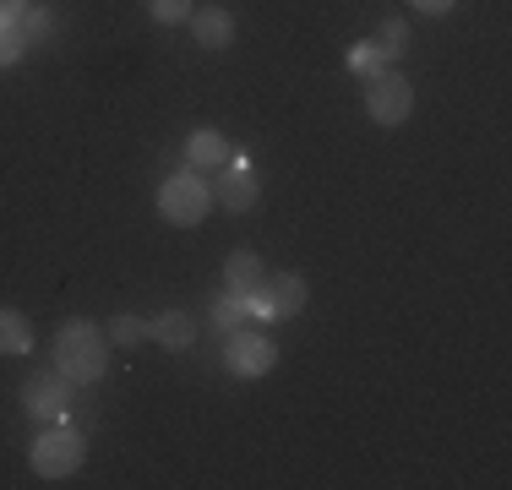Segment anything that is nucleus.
I'll use <instances>...</instances> for the list:
<instances>
[{
    "label": "nucleus",
    "mask_w": 512,
    "mask_h": 490,
    "mask_svg": "<svg viewBox=\"0 0 512 490\" xmlns=\"http://www.w3.org/2000/svg\"><path fill=\"white\" fill-rule=\"evenodd\" d=\"M148 333L164 343V349H186L191 343V316H180V311H164V316H153V327Z\"/></svg>",
    "instance_id": "ddd939ff"
},
{
    "label": "nucleus",
    "mask_w": 512,
    "mask_h": 490,
    "mask_svg": "<svg viewBox=\"0 0 512 490\" xmlns=\"http://www.w3.org/2000/svg\"><path fill=\"white\" fill-rule=\"evenodd\" d=\"M22 6H28V0H0V17H17Z\"/></svg>",
    "instance_id": "4be33fe9"
},
{
    "label": "nucleus",
    "mask_w": 512,
    "mask_h": 490,
    "mask_svg": "<svg viewBox=\"0 0 512 490\" xmlns=\"http://www.w3.org/2000/svg\"><path fill=\"white\" fill-rule=\"evenodd\" d=\"M82 463V436L66 431V425H55V431H44L33 441V469L44 474V480H60V474H71Z\"/></svg>",
    "instance_id": "20e7f679"
},
{
    "label": "nucleus",
    "mask_w": 512,
    "mask_h": 490,
    "mask_svg": "<svg viewBox=\"0 0 512 490\" xmlns=\"http://www.w3.org/2000/svg\"><path fill=\"white\" fill-rule=\"evenodd\" d=\"M28 349H33V327H28V316L0 311V354H28Z\"/></svg>",
    "instance_id": "f8f14e48"
},
{
    "label": "nucleus",
    "mask_w": 512,
    "mask_h": 490,
    "mask_svg": "<svg viewBox=\"0 0 512 490\" xmlns=\"http://www.w3.org/2000/svg\"><path fill=\"white\" fill-rule=\"evenodd\" d=\"M349 71L355 77H376V71H387V55L376 44H360V49H349Z\"/></svg>",
    "instance_id": "2eb2a0df"
},
{
    "label": "nucleus",
    "mask_w": 512,
    "mask_h": 490,
    "mask_svg": "<svg viewBox=\"0 0 512 490\" xmlns=\"http://www.w3.org/2000/svg\"><path fill=\"white\" fill-rule=\"evenodd\" d=\"M22 33H17V17H0V71L6 66H17V55H22Z\"/></svg>",
    "instance_id": "f3484780"
},
{
    "label": "nucleus",
    "mask_w": 512,
    "mask_h": 490,
    "mask_svg": "<svg viewBox=\"0 0 512 490\" xmlns=\"http://www.w3.org/2000/svg\"><path fill=\"white\" fill-rule=\"evenodd\" d=\"M186 158H191V169H224L229 164V147H224V137H218V131H197V137H191V147H186Z\"/></svg>",
    "instance_id": "9b49d317"
},
{
    "label": "nucleus",
    "mask_w": 512,
    "mask_h": 490,
    "mask_svg": "<svg viewBox=\"0 0 512 490\" xmlns=\"http://www.w3.org/2000/svg\"><path fill=\"white\" fill-rule=\"evenodd\" d=\"M213 196H218V207H229V213H246V207L256 202V175H251L246 158H229V164L218 169Z\"/></svg>",
    "instance_id": "423d86ee"
},
{
    "label": "nucleus",
    "mask_w": 512,
    "mask_h": 490,
    "mask_svg": "<svg viewBox=\"0 0 512 490\" xmlns=\"http://www.w3.org/2000/svg\"><path fill=\"white\" fill-rule=\"evenodd\" d=\"M191 33H197V44H207V49H224L229 39H235V17H229V11H218V6L191 11Z\"/></svg>",
    "instance_id": "6e6552de"
},
{
    "label": "nucleus",
    "mask_w": 512,
    "mask_h": 490,
    "mask_svg": "<svg viewBox=\"0 0 512 490\" xmlns=\"http://www.w3.org/2000/svg\"><path fill=\"white\" fill-rule=\"evenodd\" d=\"M365 109H371V120H382V126L409 120V109H414L409 82L398 77V71H376V77H365Z\"/></svg>",
    "instance_id": "7ed1b4c3"
},
{
    "label": "nucleus",
    "mask_w": 512,
    "mask_h": 490,
    "mask_svg": "<svg viewBox=\"0 0 512 490\" xmlns=\"http://www.w3.org/2000/svg\"><path fill=\"white\" fill-rule=\"evenodd\" d=\"M109 338H115V343H137V338H148V322H137V316H115V322H109Z\"/></svg>",
    "instance_id": "6ab92c4d"
},
{
    "label": "nucleus",
    "mask_w": 512,
    "mask_h": 490,
    "mask_svg": "<svg viewBox=\"0 0 512 490\" xmlns=\"http://www.w3.org/2000/svg\"><path fill=\"white\" fill-rule=\"evenodd\" d=\"M55 365L66 382H99L109 371V338L93 322H66L55 333Z\"/></svg>",
    "instance_id": "f257e3e1"
},
{
    "label": "nucleus",
    "mask_w": 512,
    "mask_h": 490,
    "mask_svg": "<svg viewBox=\"0 0 512 490\" xmlns=\"http://www.w3.org/2000/svg\"><path fill=\"white\" fill-rule=\"evenodd\" d=\"M224 278H229V294H256V289H262V256H256V251H235V256H229V267H224Z\"/></svg>",
    "instance_id": "9d476101"
},
{
    "label": "nucleus",
    "mask_w": 512,
    "mask_h": 490,
    "mask_svg": "<svg viewBox=\"0 0 512 490\" xmlns=\"http://www.w3.org/2000/svg\"><path fill=\"white\" fill-rule=\"evenodd\" d=\"M404 39H409V28H404V22H398V17H393V22H382V28H376V49H382L387 60H393L398 49H404Z\"/></svg>",
    "instance_id": "a211bd4d"
},
{
    "label": "nucleus",
    "mask_w": 512,
    "mask_h": 490,
    "mask_svg": "<svg viewBox=\"0 0 512 490\" xmlns=\"http://www.w3.org/2000/svg\"><path fill=\"white\" fill-rule=\"evenodd\" d=\"M246 311L256 316V322H273V300H267V289H256V294H246Z\"/></svg>",
    "instance_id": "412c9836"
},
{
    "label": "nucleus",
    "mask_w": 512,
    "mask_h": 490,
    "mask_svg": "<svg viewBox=\"0 0 512 490\" xmlns=\"http://www.w3.org/2000/svg\"><path fill=\"white\" fill-rule=\"evenodd\" d=\"M153 17L158 22H186L191 17V0H153Z\"/></svg>",
    "instance_id": "aec40b11"
},
{
    "label": "nucleus",
    "mask_w": 512,
    "mask_h": 490,
    "mask_svg": "<svg viewBox=\"0 0 512 490\" xmlns=\"http://www.w3.org/2000/svg\"><path fill=\"white\" fill-rule=\"evenodd\" d=\"M158 207H164L169 224L191 229V224H202V218H207V207H213V191H207V180H197V175L186 169V175H169V180H164V191H158Z\"/></svg>",
    "instance_id": "f03ea898"
},
{
    "label": "nucleus",
    "mask_w": 512,
    "mask_h": 490,
    "mask_svg": "<svg viewBox=\"0 0 512 490\" xmlns=\"http://www.w3.org/2000/svg\"><path fill=\"white\" fill-rule=\"evenodd\" d=\"M17 33H22V44H44L55 33V17L44 6H22L17 11Z\"/></svg>",
    "instance_id": "4468645a"
},
{
    "label": "nucleus",
    "mask_w": 512,
    "mask_h": 490,
    "mask_svg": "<svg viewBox=\"0 0 512 490\" xmlns=\"http://www.w3.org/2000/svg\"><path fill=\"white\" fill-rule=\"evenodd\" d=\"M414 6H420V11H447L453 0H414Z\"/></svg>",
    "instance_id": "5701e85b"
},
{
    "label": "nucleus",
    "mask_w": 512,
    "mask_h": 490,
    "mask_svg": "<svg viewBox=\"0 0 512 490\" xmlns=\"http://www.w3.org/2000/svg\"><path fill=\"white\" fill-rule=\"evenodd\" d=\"M267 300H273V316H300L306 311V278L300 273H278L267 284Z\"/></svg>",
    "instance_id": "1a4fd4ad"
},
{
    "label": "nucleus",
    "mask_w": 512,
    "mask_h": 490,
    "mask_svg": "<svg viewBox=\"0 0 512 490\" xmlns=\"http://www.w3.org/2000/svg\"><path fill=\"white\" fill-rule=\"evenodd\" d=\"M273 360H278L273 338H267V333H240V327H235V338H229V371L262 376V371H273Z\"/></svg>",
    "instance_id": "39448f33"
},
{
    "label": "nucleus",
    "mask_w": 512,
    "mask_h": 490,
    "mask_svg": "<svg viewBox=\"0 0 512 490\" xmlns=\"http://www.w3.org/2000/svg\"><path fill=\"white\" fill-rule=\"evenodd\" d=\"M66 387H71L66 376H28V392H22V398H28V409L39 414V420H60V414L71 409Z\"/></svg>",
    "instance_id": "0eeeda50"
},
{
    "label": "nucleus",
    "mask_w": 512,
    "mask_h": 490,
    "mask_svg": "<svg viewBox=\"0 0 512 490\" xmlns=\"http://www.w3.org/2000/svg\"><path fill=\"white\" fill-rule=\"evenodd\" d=\"M213 316H218V327H229V333H235V327H246V294H224V300L213 305Z\"/></svg>",
    "instance_id": "dca6fc26"
}]
</instances>
